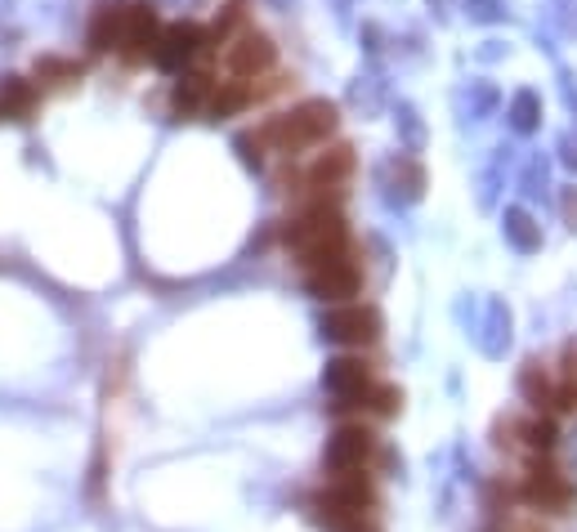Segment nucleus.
<instances>
[{"label": "nucleus", "mask_w": 577, "mask_h": 532, "mask_svg": "<svg viewBox=\"0 0 577 532\" xmlns=\"http://www.w3.org/2000/svg\"><path fill=\"white\" fill-rule=\"evenodd\" d=\"M336 130V107L328 99H305L300 107H292L286 117H273L265 126H256L251 135H242L238 143L246 148V157H265V152H282V157H296V152L328 143V135Z\"/></svg>", "instance_id": "f257e3e1"}, {"label": "nucleus", "mask_w": 577, "mask_h": 532, "mask_svg": "<svg viewBox=\"0 0 577 532\" xmlns=\"http://www.w3.org/2000/svg\"><path fill=\"white\" fill-rule=\"evenodd\" d=\"M286 246H292V255L305 269H318V264L349 255V228H345L336 202H305V211L286 224Z\"/></svg>", "instance_id": "f03ea898"}, {"label": "nucleus", "mask_w": 577, "mask_h": 532, "mask_svg": "<svg viewBox=\"0 0 577 532\" xmlns=\"http://www.w3.org/2000/svg\"><path fill=\"white\" fill-rule=\"evenodd\" d=\"M220 63H225V72L233 76V81H260V76L273 72V63H278V46H273V36H265L256 27H242L225 46Z\"/></svg>", "instance_id": "7ed1b4c3"}, {"label": "nucleus", "mask_w": 577, "mask_h": 532, "mask_svg": "<svg viewBox=\"0 0 577 532\" xmlns=\"http://www.w3.org/2000/svg\"><path fill=\"white\" fill-rule=\"evenodd\" d=\"M520 497H524L533 510L564 515V510L573 506V483H568L551 461L533 456V466H528V479H524V487H520Z\"/></svg>", "instance_id": "20e7f679"}, {"label": "nucleus", "mask_w": 577, "mask_h": 532, "mask_svg": "<svg viewBox=\"0 0 577 532\" xmlns=\"http://www.w3.org/2000/svg\"><path fill=\"white\" fill-rule=\"evenodd\" d=\"M162 23H157V14L149 10V5H139V0H126V18H121V46H117V54L126 59V63H149V59H157V41H162Z\"/></svg>", "instance_id": "39448f33"}, {"label": "nucleus", "mask_w": 577, "mask_h": 532, "mask_svg": "<svg viewBox=\"0 0 577 532\" xmlns=\"http://www.w3.org/2000/svg\"><path fill=\"white\" fill-rule=\"evenodd\" d=\"M322 335L336 340V345H349V350H363L381 335V314L372 304H341L322 318Z\"/></svg>", "instance_id": "423d86ee"}, {"label": "nucleus", "mask_w": 577, "mask_h": 532, "mask_svg": "<svg viewBox=\"0 0 577 532\" xmlns=\"http://www.w3.org/2000/svg\"><path fill=\"white\" fill-rule=\"evenodd\" d=\"M210 46L215 41H210L206 27H197V23H175V27L162 31L153 63H162V67H189L197 59H210Z\"/></svg>", "instance_id": "0eeeda50"}, {"label": "nucleus", "mask_w": 577, "mask_h": 532, "mask_svg": "<svg viewBox=\"0 0 577 532\" xmlns=\"http://www.w3.org/2000/svg\"><path fill=\"white\" fill-rule=\"evenodd\" d=\"M322 385H328V394L336 398V411H345V407L363 403V394L376 385V380H372V367L363 358H332L328 371H322Z\"/></svg>", "instance_id": "6e6552de"}, {"label": "nucleus", "mask_w": 577, "mask_h": 532, "mask_svg": "<svg viewBox=\"0 0 577 532\" xmlns=\"http://www.w3.org/2000/svg\"><path fill=\"white\" fill-rule=\"evenodd\" d=\"M376 452V434L368 426H341L328 443V470L332 474H358Z\"/></svg>", "instance_id": "1a4fd4ad"}, {"label": "nucleus", "mask_w": 577, "mask_h": 532, "mask_svg": "<svg viewBox=\"0 0 577 532\" xmlns=\"http://www.w3.org/2000/svg\"><path fill=\"white\" fill-rule=\"evenodd\" d=\"M358 282H363V278H358V264H354L349 255L318 264V269H305L309 295L332 300V304H349V295H358Z\"/></svg>", "instance_id": "9d476101"}, {"label": "nucleus", "mask_w": 577, "mask_h": 532, "mask_svg": "<svg viewBox=\"0 0 577 532\" xmlns=\"http://www.w3.org/2000/svg\"><path fill=\"white\" fill-rule=\"evenodd\" d=\"M210 90H215V76L210 72H184L175 81V94H170V103H175V112H206V103H210Z\"/></svg>", "instance_id": "9b49d317"}, {"label": "nucleus", "mask_w": 577, "mask_h": 532, "mask_svg": "<svg viewBox=\"0 0 577 532\" xmlns=\"http://www.w3.org/2000/svg\"><path fill=\"white\" fill-rule=\"evenodd\" d=\"M121 18H126V0L99 5L90 18V50H117L121 46Z\"/></svg>", "instance_id": "f8f14e48"}, {"label": "nucleus", "mask_w": 577, "mask_h": 532, "mask_svg": "<svg viewBox=\"0 0 577 532\" xmlns=\"http://www.w3.org/2000/svg\"><path fill=\"white\" fill-rule=\"evenodd\" d=\"M520 390H524V398H528V403H537V407L555 403V380L542 371V363H528V367H524Z\"/></svg>", "instance_id": "ddd939ff"}, {"label": "nucleus", "mask_w": 577, "mask_h": 532, "mask_svg": "<svg viewBox=\"0 0 577 532\" xmlns=\"http://www.w3.org/2000/svg\"><path fill=\"white\" fill-rule=\"evenodd\" d=\"M520 434H524V443L533 447V456H547V452L560 443V430H555V421H547V416H533V421H524Z\"/></svg>", "instance_id": "4468645a"}, {"label": "nucleus", "mask_w": 577, "mask_h": 532, "mask_svg": "<svg viewBox=\"0 0 577 532\" xmlns=\"http://www.w3.org/2000/svg\"><path fill=\"white\" fill-rule=\"evenodd\" d=\"M399 403H403V394L394 390V385H372V390L363 394V403H358V411H372V416H394V411H399Z\"/></svg>", "instance_id": "2eb2a0df"}, {"label": "nucleus", "mask_w": 577, "mask_h": 532, "mask_svg": "<svg viewBox=\"0 0 577 532\" xmlns=\"http://www.w3.org/2000/svg\"><path fill=\"white\" fill-rule=\"evenodd\" d=\"M328 532H381L368 515H328V510H309Z\"/></svg>", "instance_id": "dca6fc26"}]
</instances>
